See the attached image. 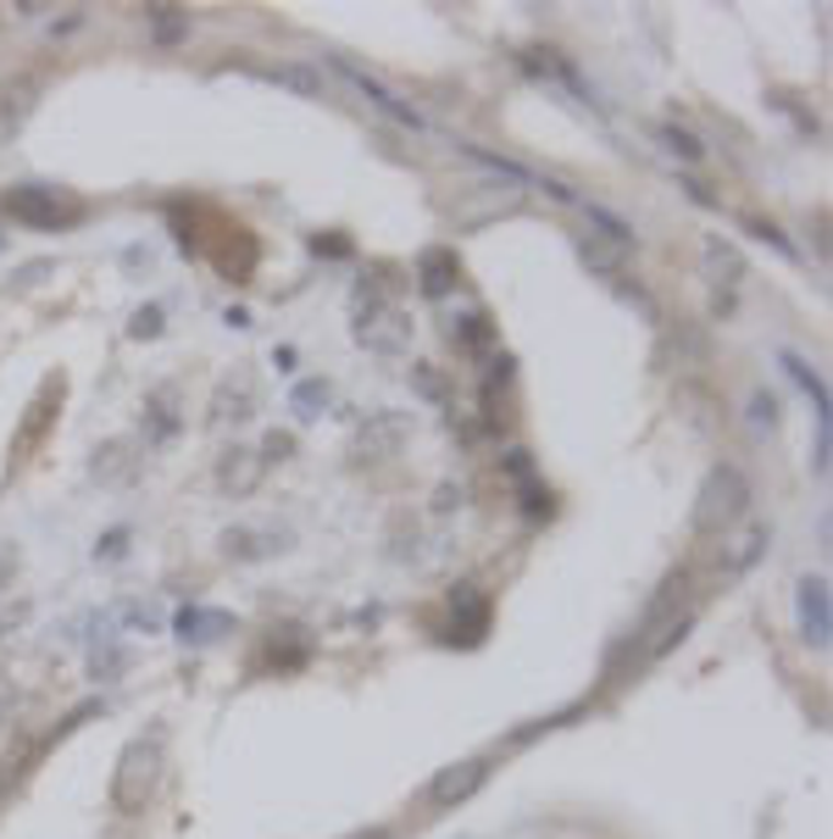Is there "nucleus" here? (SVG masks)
Here are the masks:
<instances>
[{"instance_id": "f257e3e1", "label": "nucleus", "mask_w": 833, "mask_h": 839, "mask_svg": "<svg viewBox=\"0 0 833 839\" xmlns=\"http://www.w3.org/2000/svg\"><path fill=\"white\" fill-rule=\"evenodd\" d=\"M161 768H167V734H161V728L128 739L123 757H117V773H112V806H117L123 817L145 812L150 795H156V784H161Z\"/></svg>"}, {"instance_id": "f03ea898", "label": "nucleus", "mask_w": 833, "mask_h": 839, "mask_svg": "<svg viewBox=\"0 0 833 839\" xmlns=\"http://www.w3.org/2000/svg\"><path fill=\"white\" fill-rule=\"evenodd\" d=\"M0 212H7L12 223L61 234V228H78L83 217H90V201L72 195V190H56V184H12L7 195H0Z\"/></svg>"}, {"instance_id": "7ed1b4c3", "label": "nucleus", "mask_w": 833, "mask_h": 839, "mask_svg": "<svg viewBox=\"0 0 833 839\" xmlns=\"http://www.w3.org/2000/svg\"><path fill=\"white\" fill-rule=\"evenodd\" d=\"M750 512V478L739 473V467H711L706 478H700V489H695V507H689V529L695 534H722V529H733L739 518Z\"/></svg>"}, {"instance_id": "20e7f679", "label": "nucleus", "mask_w": 833, "mask_h": 839, "mask_svg": "<svg viewBox=\"0 0 833 839\" xmlns=\"http://www.w3.org/2000/svg\"><path fill=\"white\" fill-rule=\"evenodd\" d=\"M61 406H67V373L56 367V373H45V378H39L34 400L23 406L18 429H12V445H7V467H12V473H18V467H28V462H34V451L50 440V429H56Z\"/></svg>"}, {"instance_id": "39448f33", "label": "nucleus", "mask_w": 833, "mask_h": 839, "mask_svg": "<svg viewBox=\"0 0 833 839\" xmlns=\"http://www.w3.org/2000/svg\"><path fill=\"white\" fill-rule=\"evenodd\" d=\"M356 345L378 356H406L411 351V317L400 306H367L356 322Z\"/></svg>"}, {"instance_id": "423d86ee", "label": "nucleus", "mask_w": 833, "mask_h": 839, "mask_svg": "<svg viewBox=\"0 0 833 839\" xmlns=\"http://www.w3.org/2000/svg\"><path fill=\"white\" fill-rule=\"evenodd\" d=\"M311 650H317V639L300 628V623H278V628H267V639H262V650H256V673H300V667L311 661Z\"/></svg>"}, {"instance_id": "0eeeda50", "label": "nucleus", "mask_w": 833, "mask_h": 839, "mask_svg": "<svg viewBox=\"0 0 833 839\" xmlns=\"http://www.w3.org/2000/svg\"><path fill=\"white\" fill-rule=\"evenodd\" d=\"M201 257H212L222 279L244 284L250 273H256V262H262V245H256V234L239 228V223H217V245H206Z\"/></svg>"}, {"instance_id": "6e6552de", "label": "nucleus", "mask_w": 833, "mask_h": 839, "mask_svg": "<svg viewBox=\"0 0 833 839\" xmlns=\"http://www.w3.org/2000/svg\"><path fill=\"white\" fill-rule=\"evenodd\" d=\"M406 434H411V417L406 411H367V423L351 440V456L356 462H389V456H400Z\"/></svg>"}, {"instance_id": "1a4fd4ad", "label": "nucleus", "mask_w": 833, "mask_h": 839, "mask_svg": "<svg viewBox=\"0 0 833 839\" xmlns=\"http://www.w3.org/2000/svg\"><path fill=\"white\" fill-rule=\"evenodd\" d=\"M512 212H523V190H500V184H478V190H467V195L456 201V228L478 234V228H489L494 217H512Z\"/></svg>"}, {"instance_id": "9d476101", "label": "nucleus", "mask_w": 833, "mask_h": 839, "mask_svg": "<svg viewBox=\"0 0 833 839\" xmlns=\"http://www.w3.org/2000/svg\"><path fill=\"white\" fill-rule=\"evenodd\" d=\"M489 617H494V606H489V596L478 590V583H456L450 590V645H483V634H489Z\"/></svg>"}, {"instance_id": "9b49d317", "label": "nucleus", "mask_w": 833, "mask_h": 839, "mask_svg": "<svg viewBox=\"0 0 833 839\" xmlns=\"http://www.w3.org/2000/svg\"><path fill=\"white\" fill-rule=\"evenodd\" d=\"M250 417H256V373H250V367H233V373L217 384V395H212V423L228 429V423H250Z\"/></svg>"}, {"instance_id": "f8f14e48", "label": "nucleus", "mask_w": 833, "mask_h": 839, "mask_svg": "<svg viewBox=\"0 0 833 839\" xmlns=\"http://www.w3.org/2000/svg\"><path fill=\"white\" fill-rule=\"evenodd\" d=\"M289 551V534L284 529H256V523H239L222 534V556L228 562H273Z\"/></svg>"}, {"instance_id": "ddd939ff", "label": "nucleus", "mask_w": 833, "mask_h": 839, "mask_svg": "<svg viewBox=\"0 0 833 839\" xmlns=\"http://www.w3.org/2000/svg\"><path fill=\"white\" fill-rule=\"evenodd\" d=\"M262 473H267L262 451H244V445H233V451H222V462H217V489H222V495H233V500H244V495H256Z\"/></svg>"}, {"instance_id": "4468645a", "label": "nucleus", "mask_w": 833, "mask_h": 839, "mask_svg": "<svg viewBox=\"0 0 833 839\" xmlns=\"http://www.w3.org/2000/svg\"><path fill=\"white\" fill-rule=\"evenodd\" d=\"M795 606H800V634H806V645H828V634H833V612H828V578H800V596H795Z\"/></svg>"}, {"instance_id": "2eb2a0df", "label": "nucleus", "mask_w": 833, "mask_h": 839, "mask_svg": "<svg viewBox=\"0 0 833 839\" xmlns=\"http://www.w3.org/2000/svg\"><path fill=\"white\" fill-rule=\"evenodd\" d=\"M483 779H489V762H456V768H445V773L429 784V801H434L440 812H450V806L472 801V795L483 790Z\"/></svg>"}, {"instance_id": "dca6fc26", "label": "nucleus", "mask_w": 833, "mask_h": 839, "mask_svg": "<svg viewBox=\"0 0 833 839\" xmlns=\"http://www.w3.org/2000/svg\"><path fill=\"white\" fill-rule=\"evenodd\" d=\"M416 284H423L429 301H445V295L461 284V262H456V250H450V245H429L423 257H416Z\"/></svg>"}, {"instance_id": "f3484780", "label": "nucleus", "mask_w": 833, "mask_h": 839, "mask_svg": "<svg viewBox=\"0 0 833 839\" xmlns=\"http://www.w3.org/2000/svg\"><path fill=\"white\" fill-rule=\"evenodd\" d=\"M179 384H156L150 395H145V445H167L179 434Z\"/></svg>"}, {"instance_id": "a211bd4d", "label": "nucleus", "mask_w": 833, "mask_h": 839, "mask_svg": "<svg viewBox=\"0 0 833 839\" xmlns=\"http://www.w3.org/2000/svg\"><path fill=\"white\" fill-rule=\"evenodd\" d=\"M139 473V440H106L90 456V478L95 484H128Z\"/></svg>"}, {"instance_id": "6ab92c4d", "label": "nucleus", "mask_w": 833, "mask_h": 839, "mask_svg": "<svg viewBox=\"0 0 833 839\" xmlns=\"http://www.w3.org/2000/svg\"><path fill=\"white\" fill-rule=\"evenodd\" d=\"M173 628H179L184 645H217V639L233 634L239 623H233V612H217V606H184V612L173 617Z\"/></svg>"}, {"instance_id": "aec40b11", "label": "nucleus", "mask_w": 833, "mask_h": 839, "mask_svg": "<svg viewBox=\"0 0 833 839\" xmlns=\"http://www.w3.org/2000/svg\"><path fill=\"white\" fill-rule=\"evenodd\" d=\"M34 101H39V83H34V78H12V83H0V139H12V134L28 123Z\"/></svg>"}, {"instance_id": "412c9836", "label": "nucleus", "mask_w": 833, "mask_h": 839, "mask_svg": "<svg viewBox=\"0 0 833 839\" xmlns=\"http://www.w3.org/2000/svg\"><path fill=\"white\" fill-rule=\"evenodd\" d=\"M340 72H345V78L356 83V90H362V95H367V101H373V106H378L384 117H395V123H400V128H411V134H416V128H423V117H416V112H411L406 101H395V95L384 90V83H378V78H367V72H362V67H351V61H340Z\"/></svg>"}, {"instance_id": "4be33fe9", "label": "nucleus", "mask_w": 833, "mask_h": 839, "mask_svg": "<svg viewBox=\"0 0 833 839\" xmlns=\"http://www.w3.org/2000/svg\"><path fill=\"white\" fill-rule=\"evenodd\" d=\"M700 262H706V279L717 284V290H733L739 279H744V257L722 239V234H706V250H700Z\"/></svg>"}, {"instance_id": "5701e85b", "label": "nucleus", "mask_w": 833, "mask_h": 839, "mask_svg": "<svg viewBox=\"0 0 833 839\" xmlns=\"http://www.w3.org/2000/svg\"><path fill=\"white\" fill-rule=\"evenodd\" d=\"M578 257L590 262L595 273H606V279H623L628 245H617V239H606V234H578Z\"/></svg>"}, {"instance_id": "b1692460", "label": "nucleus", "mask_w": 833, "mask_h": 839, "mask_svg": "<svg viewBox=\"0 0 833 839\" xmlns=\"http://www.w3.org/2000/svg\"><path fill=\"white\" fill-rule=\"evenodd\" d=\"M262 78L278 83V90H289V95H300V101H317V95H322V72L306 67V61H278V67H267Z\"/></svg>"}, {"instance_id": "393cba45", "label": "nucleus", "mask_w": 833, "mask_h": 839, "mask_svg": "<svg viewBox=\"0 0 833 839\" xmlns=\"http://www.w3.org/2000/svg\"><path fill=\"white\" fill-rule=\"evenodd\" d=\"M123 667H128V650L117 645V628L106 617V628H95V645H90V673L95 679H117Z\"/></svg>"}, {"instance_id": "a878e982", "label": "nucleus", "mask_w": 833, "mask_h": 839, "mask_svg": "<svg viewBox=\"0 0 833 839\" xmlns=\"http://www.w3.org/2000/svg\"><path fill=\"white\" fill-rule=\"evenodd\" d=\"M450 340L461 345V351H489L494 345V322H489V311H467V317H456L450 322Z\"/></svg>"}, {"instance_id": "bb28decb", "label": "nucleus", "mask_w": 833, "mask_h": 839, "mask_svg": "<svg viewBox=\"0 0 833 839\" xmlns=\"http://www.w3.org/2000/svg\"><path fill=\"white\" fill-rule=\"evenodd\" d=\"M778 362H784V373H789V378H795V384L811 395V406H817V423H828V389H822V378H817V373H811V367H806L795 351H784Z\"/></svg>"}, {"instance_id": "cd10ccee", "label": "nucleus", "mask_w": 833, "mask_h": 839, "mask_svg": "<svg viewBox=\"0 0 833 839\" xmlns=\"http://www.w3.org/2000/svg\"><path fill=\"white\" fill-rule=\"evenodd\" d=\"M333 400V389H328V378H300L295 384V395H289V406L300 411V417H322V406Z\"/></svg>"}, {"instance_id": "c85d7f7f", "label": "nucleus", "mask_w": 833, "mask_h": 839, "mask_svg": "<svg viewBox=\"0 0 833 839\" xmlns=\"http://www.w3.org/2000/svg\"><path fill=\"white\" fill-rule=\"evenodd\" d=\"M161 328H167L161 306H139V311H134V322H128V340H156Z\"/></svg>"}, {"instance_id": "c756f323", "label": "nucleus", "mask_w": 833, "mask_h": 839, "mask_svg": "<svg viewBox=\"0 0 833 839\" xmlns=\"http://www.w3.org/2000/svg\"><path fill=\"white\" fill-rule=\"evenodd\" d=\"M750 429H778V400L767 389L750 395Z\"/></svg>"}, {"instance_id": "7c9ffc66", "label": "nucleus", "mask_w": 833, "mask_h": 839, "mask_svg": "<svg viewBox=\"0 0 833 839\" xmlns=\"http://www.w3.org/2000/svg\"><path fill=\"white\" fill-rule=\"evenodd\" d=\"M661 145L673 150V156H684V161H700L706 150H700V139L695 134H684V128H661Z\"/></svg>"}, {"instance_id": "2f4dec72", "label": "nucleus", "mask_w": 833, "mask_h": 839, "mask_svg": "<svg viewBox=\"0 0 833 839\" xmlns=\"http://www.w3.org/2000/svg\"><path fill=\"white\" fill-rule=\"evenodd\" d=\"M150 23H156V39H179L190 23L179 18V7H150Z\"/></svg>"}, {"instance_id": "473e14b6", "label": "nucleus", "mask_w": 833, "mask_h": 839, "mask_svg": "<svg viewBox=\"0 0 833 839\" xmlns=\"http://www.w3.org/2000/svg\"><path fill=\"white\" fill-rule=\"evenodd\" d=\"M744 228L756 234V239H767L773 250H784V257H795V245L784 239V228H778V223H767V217H744Z\"/></svg>"}, {"instance_id": "72a5a7b5", "label": "nucleus", "mask_w": 833, "mask_h": 839, "mask_svg": "<svg viewBox=\"0 0 833 839\" xmlns=\"http://www.w3.org/2000/svg\"><path fill=\"white\" fill-rule=\"evenodd\" d=\"M411 384H416V395H429V400H445V378H440L429 362H416V367H411Z\"/></svg>"}, {"instance_id": "f704fd0d", "label": "nucleus", "mask_w": 833, "mask_h": 839, "mask_svg": "<svg viewBox=\"0 0 833 839\" xmlns=\"http://www.w3.org/2000/svg\"><path fill=\"white\" fill-rule=\"evenodd\" d=\"M523 512H528V518H550V512H556L550 489H539V484L528 478V484H523Z\"/></svg>"}, {"instance_id": "c9c22d12", "label": "nucleus", "mask_w": 833, "mask_h": 839, "mask_svg": "<svg viewBox=\"0 0 833 839\" xmlns=\"http://www.w3.org/2000/svg\"><path fill=\"white\" fill-rule=\"evenodd\" d=\"M311 250H317V257L345 262V257H351V239H340V234H311Z\"/></svg>"}, {"instance_id": "e433bc0d", "label": "nucleus", "mask_w": 833, "mask_h": 839, "mask_svg": "<svg viewBox=\"0 0 833 839\" xmlns=\"http://www.w3.org/2000/svg\"><path fill=\"white\" fill-rule=\"evenodd\" d=\"M500 467H506V478H512V484H528V478H534L528 451H506V456H500Z\"/></svg>"}, {"instance_id": "4c0bfd02", "label": "nucleus", "mask_w": 833, "mask_h": 839, "mask_svg": "<svg viewBox=\"0 0 833 839\" xmlns=\"http://www.w3.org/2000/svg\"><path fill=\"white\" fill-rule=\"evenodd\" d=\"M284 456H295V434H278V429H273V434L262 440V462H284Z\"/></svg>"}, {"instance_id": "58836bf2", "label": "nucleus", "mask_w": 833, "mask_h": 839, "mask_svg": "<svg viewBox=\"0 0 833 839\" xmlns=\"http://www.w3.org/2000/svg\"><path fill=\"white\" fill-rule=\"evenodd\" d=\"M123 551H128V529H112V534L95 545V562H117Z\"/></svg>"}, {"instance_id": "ea45409f", "label": "nucleus", "mask_w": 833, "mask_h": 839, "mask_svg": "<svg viewBox=\"0 0 833 839\" xmlns=\"http://www.w3.org/2000/svg\"><path fill=\"white\" fill-rule=\"evenodd\" d=\"M828 451H833V434H828V423H817V456H811L817 473H828Z\"/></svg>"}, {"instance_id": "a19ab883", "label": "nucleus", "mask_w": 833, "mask_h": 839, "mask_svg": "<svg viewBox=\"0 0 833 839\" xmlns=\"http://www.w3.org/2000/svg\"><path fill=\"white\" fill-rule=\"evenodd\" d=\"M18 572V545H0V583Z\"/></svg>"}, {"instance_id": "79ce46f5", "label": "nucleus", "mask_w": 833, "mask_h": 839, "mask_svg": "<svg viewBox=\"0 0 833 839\" xmlns=\"http://www.w3.org/2000/svg\"><path fill=\"white\" fill-rule=\"evenodd\" d=\"M434 507H440V512H450V507H461V489H450V484H445V489H440V500H434Z\"/></svg>"}, {"instance_id": "37998d69", "label": "nucleus", "mask_w": 833, "mask_h": 839, "mask_svg": "<svg viewBox=\"0 0 833 839\" xmlns=\"http://www.w3.org/2000/svg\"><path fill=\"white\" fill-rule=\"evenodd\" d=\"M222 322H228V328H250V311H244V306H228V317H222Z\"/></svg>"}, {"instance_id": "c03bdc74", "label": "nucleus", "mask_w": 833, "mask_h": 839, "mask_svg": "<svg viewBox=\"0 0 833 839\" xmlns=\"http://www.w3.org/2000/svg\"><path fill=\"white\" fill-rule=\"evenodd\" d=\"M362 839H395V834H389V828H373V834H362Z\"/></svg>"}]
</instances>
